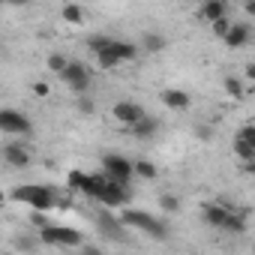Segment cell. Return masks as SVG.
I'll return each instance as SVG.
<instances>
[{"label":"cell","instance_id":"1","mask_svg":"<svg viewBox=\"0 0 255 255\" xmlns=\"http://www.w3.org/2000/svg\"><path fill=\"white\" fill-rule=\"evenodd\" d=\"M6 198L30 204L36 213H45V210H51V207H60V204H63V201L54 195V189H51V186H39V183H33V186H15L12 192H6Z\"/></svg>","mask_w":255,"mask_h":255},{"label":"cell","instance_id":"2","mask_svg":"<svg viewBox=\"0 0 255 255\" xmlns=\"http://www.w3.org/2000/svg\"><path fill=\"white\" fill-rule=\"evenodd\" d=\"M120 225L138 228V231H144V234H150V237H159V240H165V237H168L165 222H162V219H156V216H153V213H147V210H123V213H120Z\"/></svg>","mask_w":255,"mask_h":255},{"label":"cell","instance_id":"3","mask_svg":"<svg viewBox=\"0 0 255 255\" xmlns=\"http://www.w3.org/2000/svg\"><path fill=\"white\" fill-rule=\"evenodd\" d=\"M102 174L111 180V183H117V186H126L135 174H132V162L126 159V156H120V153H108L105 159H102Z\"/></svg>","mask_w":255,"mask_h":255},{"label":"cell","instance_id":"4","mask_svg":"<svg viewBox=\"0 0 255 255\" xmlns=\"http://www.w3.org/2000/svg\"><path fill=\"white\" fill-rule=\"evenodd\" d=\"M0 132H6V135H30L33 123H30V117L24 111L0 108Z\"/></svg>","mask_w":255,"mask_h":255},{"label":"cell","instance_id":"5","mask_svg":"<svg viewBox=\"0 0 255 255\" xmlns=\"http://www.w3.org/2000/svg\"><path fill=\"white\" fill-rule=\"evenodd\" d=\"M39 240L48 246H81V234L66 225H48L39 231Z\"/></svg>","mask_w":255,"mask_h":255},{"label":"cell","instance_id":"6","mask_svg":"<svg viewBox=\"0 0 255 255\" xmlns=\"http://www.w3.org/2000/svg\"><path fill=\"white\" fill-rule=\"evenodd\" d=\"M60 78H63V81L69 84V90H72V93H78V96L90 90V72H87V66H84V63L69 60V63H66V69L60 72Z\"/></svg>","mask_w":255,"mask_h":255},{"label":"cell","instance_id":"7","mask_svg":"<svg viewBox=\"0 0 255 255\" xmlns=\"http://www.w3.org/2000/svg\"><path fill=\"white\" fill-rule=\"evenodd\" d=\"M111 114H114V120L117 123H123V126H135L147 111L138 105V102H129V99H123V102H117L114 108H111Z\"/></svg>","mask_w":255,"mask_h":255},{"label":"cell","instance_id":"8","mask_svg":"<svg viewBox=\"0 0 255 255\" xmlns=\"http://www.w3.org/2000/svg\"><path fill=\"white\" fill-rule=\"evenodd\" d=\"M99 201H102L105 207H123L126 201H129V192H126V186H117V183H111V180L105 177V189H102Z\"/></svg>","mask_w":255,"mask_h":255},{"label":"cell","instance_id":"9","mask_svg":"<svg viewBox=\"0 0 255 255\" xmlns=\"http://www.w3.org/2000/svg\"><path fill=\"white\" fill-rule=\"evenodd\" d=\"M249 39H252V27H249V24H231L228 33L222 36V42H225L228 48H243Z\"/></svg>","mask_w":255,"mask_h":255},{"label":"cell","instance_id":"10","mask_svg":"<svg viewBox=\"0 0 255 255\" xmlns=\"http://www.w3.org/2000/svg\"><path fill=\"white\" fill-rule=\"evenodd\" d=\"M3 159L9 165H15V168H27L30 165V150L24 144H6L3 147Z\"/></svg>","mask_w":255,"mask_h":255},{"label":"cell","instance_id":"11","mask_svg":"<svg viewBox=\"0 0 255 255\" xmlns=\"http://www.w3.org/2000/svg\"><path fill=\"white\" fill-rule=\"evenodd\" d=\"M129 132L135 135V138H141V141H147V138H153L156 132H159V120L156 117H150V114H144L135 126H129Z\"/></svg>","mask_w":255,"mask_h":255},{"label":"cell","instance_id":"12","mask_svg":"<svg viewBox=\"0 0 255 255\" xmlns=\"http://www.w3.org/2000/svg\"><path fill=\"white\" fill-rule=\"evenodd\" d=\"M201 18L204 21H219V18H228V3L225 0H207V3L201 6Z\"/></svg>","mask_w":255,"mask_h":255},{"label":"cell","instance_id":"13","mask_svg":"<svg viewBox=\"0 0 255 255\" xmlns=\"http://www.w3.org/2000/svg\"><path fill=\"white\" fill-rule=\"evenodd\" d=\"M108 51L123 63V60H135V54H138V48L132 45V42H123V39H111L108 42Z\"/></svg>","mask_w":255,"mask_h":255},{"label":"cell","instance_id":"14","mask_svg":"<svg viewBox=\"0 0 255 255\" xmlns=\"http://www.w3.org/2000/svg\"><path fill=\"white\" fill-rule=\"evenodd\" d=\"M102 189H105V174H84L78 192H84V195H90V198H99Z\"/></svg>","mask_w":255,"mask_h":255},{"label":"cell","instance_id":"15","mask_svg":"<svg viewBox=\"0 0 255 255\" xmlns=\"http://www.w3.org/2000/svg\"><path fill=\"white\" fill-rule=\"evenodd\" d=\"M201 216H204V222H207V225L222 228V222H225V216H228V207H225V204H204Z\"/></svg>","mask_w":255,"mask_h":255},{"label":"cell","instance_id":"16","mask_svg":"<svg viewBox=\"0 0 255 255\" xmlns=\"http://www.w3.org/2000/svg\"><path fill=\"white\" fill-rule=\"evenodd\" d=\"M162 102L168 108H174V111H186L189 108V93H183V90H162Z\"/></svg>","mask_w":255,"mask_h":255},{"label":"cell","instance_id":"17","mask_svg":"<svg viewBox=\"0 0 255 255\" xmlns=\"http://www.w3.org/2000/svg\"><path fill=\"white\" fill-rule=\"evenodd\" d=\"M132 174H138V177H144V180H156V177H159V168H156L150 159H135V162H132Z\"/></svg>","mask_w":255,"mask_h":255},{"label":"cell","instance_id":"18","mask_svg":"<svg viewBox=\"0 0 255 255\" xmlns=\"http://www.w3.org/2000/svg\"><path fill=\"white\" fill-rule=\"evenodd\" d=\"M60 15H63V21H66V24H81V21H84V15H87V12H84V9H81V6H78V3H66V6H63V12H60Z\"/></svg>","mask_w":255,"mask_h":255},{"label":"cell","instance_id":"19","mask_svg":"<svg viewBox=\"0 0 255 255\" xmlns=\"http://www.w3.org/2000/svg\"><path fill=\"white\" fill-rule=\"evenodd\" d=\"M141 48H144V51H150V54H156V51H162V48H165V36H162V33H144Z\"/></svg>","mask_w":255,"mask_h":255},{"label":"cell","instance_id":"20","mask_svg":"<svg viewBox=\"0 0 255 255\" xmlns=\"http://www.w3.org/2000/svg\"><path fill=\"white\" fill-rule=\"evenodd\" d=\"M234 153L243 159V162H255V144H249V141H234Z\"/></svg>","mask_w":255,"mask_h":255},{"label":"cell","instance_id":"21","mask_svg":"<svg viewBox=\"0 0 255 255\" xmlns=\"http://www.w3.org/2000/svg\"><path fill=\"white\" fill-rule=\"evenodd\" d=\"M225 93H228L231 99H243V93H246V90H243V81L234 78V75H228V78H225Z\"/></svg>","mask_w":255,"mask_h":255},{"label":"cell","instance_id":"22","mask_svg":"<svg viewBox=\"0 0 255 255\" xmlns=\"http://www.w3.org/2000/svg\"><path fill=\"white\" fill-rule=\"evenodd\" d=\"M108 42H111V36H87V48L93 54H102L108 48Z\"/></svg>","mask_w":255,"mask_h":255},{"label":"cell","instance_id":"23","mask_svg":"<svg viewBox=\"0 0 255 255\" xmlns=\"http://www.w3.org/2000/svg\"><path fill=\"white\" fill-rule=\"evenodd\" d=\"M96 60H99V69H105V72H108V69H114V66H120V60H117L108 48H105L102 54H96Z\"/></svg>","mask_w":255,"mask_h":255},{"label":"cell","instance_id":"24","mask_svg":"<svg viewBox=\"0 0 255 255\" xmlns=\"http://www.w3.org/2000/svg\"><path fill=\"white\" fill-rule=\"evenodd\" d=\"M159 207H162L165 213H174V210L180 207V201H177L171 192H162V195H159Z\"/></svg>","mask_w":255,"mask_h":255},{"label":"cell","instance_id":"25","mask_svg":"<svg viewBox=\"0 0 255 255\" xmlns=\"http://www.w3.org/2000/svg\"><path fill=\"white\" fill-rule=\"evenodd\" d=\"M66 63H69V60H66L63 54H51V57H48V69H51V72H57V75L66 69Z\"/></svg>","mask_w":255,"mask_h":255},{"label":"cell","instance_id":"26","mask_svg":"<svg viewBox=\"0 0 255 255\" xmlns=\"http://www.w3.org/2000/svg\"><path fill=\"white\" fill-rule=\"evenodd\" d=\"M237 138H240V141H249V144H255V123H246L243 129L237 132Z\"/></svg>","mask_w":255,"mask_h":255},{"label":"cell","instance_id":"27","mask_svg":"<svg viewBox=\"0 0 255 255\" xmlns=\"http://www.w3.org/2000/svg\"><path fill=\"white\" fill-rule=\"evenodd\" d=\"M228 27H231V21H228V18H219V21H213V33H216L219 39L228 33Z\"/></svg>","mask_w":255,"mask_h":255},{"label":"cell","instance_id":"28","mask_svg":"<svg viewBox=\"0 0 255 255\" xmlns=\"http://www.w3.org/2000/svg\"><path fill=\"white\" fill-rule=\"evenodd\" d=\"M78 111H84V114H93V102H90L87 96H78Z\"/></svg>","mask_w":255,"mask_h":255},{"label":"cell","instance_id":"29","mask_svg":"<svg viewBox=\"0 0 255 255\" xmlns=\"http://www.w3.org/2000/svg\"><path fill=\"white\" fill-rule=\"evenodd\" d=\"M81 180H84V171H72L69 174V186L72 189H81Z\"/></svg>","mask_w":255,"mask_h":255},{"label":"cell","instance_id":"30","mask_svg":"<svg viewBox=\"0 0 255 255\" xmlns=\"http://www.w3.org/2000/svg\"><path fill=\"white\" fill-rule=\"evenodd\" d=\"M33 93H36V96H48L51 90H48V84H45V81H36V84H33Z\"/></svg>","mask_w":255,"mask_h":255},{"label":"cell","instance_id":"31","mask_svg":"<svg viewBox=\"0 0 255 255\" xmlns=\"http://www.w3.org/2000/svg\"><path fill=\"white\" fill-rule=\"evenodd\" d=\"M30 222H33V225H39V231H42V228H48V219H45L42 213H33V216H30Z\"/></svg>","mask_w":255,"mask_h":255},{"label":"cell","instance_id":"32","mask_svg":"<svg viewBox=\"0 0 255 255\" xmlns=\"http://www.w3.org/2000/svg\"><path fill=\"white\" fill-rule=\"evenodd\" d=\"M195 135H198V138H210L213 129H210V126H195Z\"/></svg>","mask_w":255,"mask_h":255},{"label":"cell","instance_id":"33","mask_svg":"<svg viewBox=\"0 0 255 255\" xmlns=\"http://www.w3.org/2000/svg\"><path fill=\"white\" fill-rule=\"evenodd\" d=\"M84 255H99V249L96 246H84Z\"/></svg>","mask_w":255,"mask_h":255},{"label":"cell","instance_id":"34","mask_svg":"<svg viewBox=\"0 0 255 255\" xmlns=\"http://www.w3.org/2000/svg\"><path fill=\"white\" fill-rule=\"evenodd\" d=\"M3 201H6V192H3V189H0V204H3Z\"/></svg>","mask_w":255,"mask_h":255}]
</instances>
